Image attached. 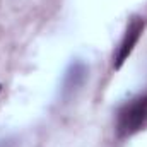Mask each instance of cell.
Listing matches in <instances>:
<instances>
[{"instance_id":"obj_1","label":"cell","mask_w":147,"mask_h":147,"mask_svg":"<svg viewBox=\"0 0 147 147\" xmlns=\"http://www.w3.org/2000/svg\"><path fill=\"white\" fill-rule=\"evenodd\" d=\"M147 123V96L137 98L132 103L125 105L118 113L116 132L121 137L132 135L144 128Z\"/></svg>"},{"instance_id":"obj_2","label":"cell","mask_w":147,"mask_h":147,"mask_svg":"<svg viewBox=\"0 0 147 147\" xmlns=\"http://www.w3.org/2000/svg\"><path fill=\"white\" fill-rule=\"evenodd\" d=\"M144 31V19L140 17H134L125 31V36L121 39L120 46H118V51H116V57H115V69H120L123 65V62L130 57V53L134 51L137 41L140 39V34Z\"/></svg>"},{"instance_id":"obj_3","label":"cell","mask_w":147,"mask_h":147,"mask_svg":"<svg viewBox=\"0 0 147 147\" xmlns=\"http://www.w3.org/2000/svg\"><path fill=\"white\" fill-rule=\"evenodd\" d=\"M86 77H87V65L84 62H80V60L74 62L69 67V70L65 74V79H63V89H62L63 98L72 96L74 92L84 84Z\"/></svg>"},{"instance_id":"obj_4","label":"cell","mask_w":147,"mask_h":147,"mask_svg":"<svg viewBox=\"0 0 147 147\" xmlns=\"http://www.w3.org/2000/svg\"><path fill=\"white\" fill-rule=\"evenodd\" d=\"M0 89H2V86H0Z\"/></svg>"}]
</instances>
